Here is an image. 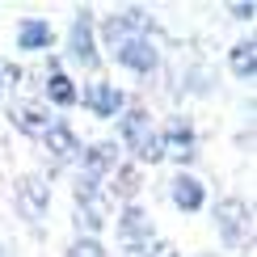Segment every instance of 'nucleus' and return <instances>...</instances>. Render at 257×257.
<instances>
[{
	"mask_svg": "<svg viewBox=\"0 0 257 257\" xmlns=\"http://www.w3.org/2000/svg\"><path fill=\"white\" fill-rule=\"evenodd\" d=\"M152 30H156V21L148 17V9H122V13H110L101 21V38L110 51H118L131 38H148Z\"/></svg>",
	"mask_w": 257,
	"mask_h": 257,
	"instance_id": "f257e3e1",
	"label": "nucleus"
},
{
	"mask_svg": "<svg viewBox=\"0 0 257 257\" xmlns=\"http://www.w3.org/2000/svg\"><path fill=\"white\" fill-rule=\"evenodd\" d=\"M68 59H76L80 68H97V63H101L97 38H93V9H76V17H72V30H68Z\"/></svg>",
	"mask_w": 257,
	"mask_h": 257,
	"instance_id": "f03ea898",
	"label": "nucleus"
},
{
	"mask_svg": "<svg viewBox=\"0 0 257 257\" xmlns=\"http://www.w3.org/2000/svg\"><path fill=\"white\" fill-rule=\"evenodd\" d=\"M215 228L228 249H240L244 236H249V207L240 198H219L215 202Z\"/></svg>",
	"mask_w": 257,
	"mask_h": 257,
	"instance_id": "7ed1b4c3",
	"label": "nucleus"
},
{
	"mask_svg": "<svg viewBox=\"0 0 257 257\" xmlns=\"http://www.w3.org/2000/svg\"><path fill=\"white\" fill-rule=\"evenodd\" d=\"M160 144H165V156H177L181 165H190V160L198 156V135H194V126H190V118H181V114L165 122Z\"/></svg>",
	"mask_w": 257,
	"mask_h": 257,
	"instance_id": "20e7f679",
	"label": "nucleus"
},
{
	"mask_svg": "<svg viewBox=\"0 0 257 257\" xmlns=\"http://www.w3.org/2000/svg\"><path fill=\"white\" fill-rule=\"evenodd\" d=\"M13 198H17V211L26 215L30 223H38L42 215H47V207H51V186L42 177H21L17 181V190H13Z\"/></svg>",
	"mask_w": 257,
	"mask_h": 257,
	"instance_id": "39448f33",
	"label": "nucleus"
},
{
	"mask_svg": "<svg viewBox=\"0 0 257 257\" xmlns=\"http://www.w3.org/2000/svg\"><path fill=\"white\" fill-rule=\"evenodd\" d=\"M76 101H84L89 114H97V118H118L122 105H126L122 89H114V84H105V80H93L84 93H76Z\"/></svg>",
	"mask_w": 257,
	"mask_h": 257,
	"instance_id": "423d86ee",
	"label": "nucleus"
},
{
	"mask_svg": "<svg viewBox=\"0 0 257 257\" xmlns=\"http://www.w3.org/2000/svg\"><path fill=\"white\" fill-rule=\"evenodd\" d=\"M9 118H13V126L21 135H34L42 139L55 126V114H47V105H38V101H17V105H9Z\"/></svg>",
	"mask_w": 257,
	"mask_h": 257,
	"instance_id": "0eeeda50",
	"label": "nucleus"
},
{
	"mask_svg": "<svg viewBox=\"0 0 257 257\" xmlns=\"http://www.w3.org/2000/svg\"><path fill=\"white\" fill-rule=\"evenodd\" d=\"M114 228H118V240H122V244H152V240H156L148 211L135 207V202H126V207H122V215H118Z\"/></svg>",
	"mask_w": 257,
	"mask_h": 257,
	"instance_id": "6e6552de",
	"label": "nucleus"
},
{
	"mask_svg": "<svg viewBox=\"0 0 257 257\" xmlns=\"http://www.w3.org/2000/svg\"><path fill=\"white\" fill-rule=\"evenodd\" d=\"M114 59H118L122 68L139 72V76H152V72H156V63H160L156 47H152V38H131V42H122V47L114 51Z\"/></svg>",
	"mask_w": 257,
	"mask_h": 257,
	"instance_id": "1a4fd4ad",
	"label": "nucleus"
},
{
	"mask_svg": "<svg viewBox=\"0 0 257 257\" xmlns=\"http://www.w3.org/2000/svg\"><path fill=\"white\" fill-rule=\"evenodd\" d=\"M80 173H93V177H110L114 169H118V148L114 144H89V148H80Z\"/></svg>",
	"mask_w": 257,
	"mask_h": 257,
	"instance_id": "9d476101",
	"label": "nucleus"
},
{
	"mask_svg": "<svg viewBox=\"0 0 257 257\" xmlns=\"http://www.w3.org/2000/svg\"><path fill=\"white\" fill-rule=\"evenodd\" d=\"M169 198H173V207L177 211H202V202H207V190H202V181L198 177H190V173H177L173 177V186H169Z\"/></svg>",
	"mask_w": 257,
	"mask_h": 257,
	"instance_id": "9b49d317",
	"label": "nucleus"
},
{
	"mask_svg": "<svg viewBox=\"0 0 257 257\" xmlns=\"http://www.w3.org/2000/svg\"><path fill=\"white\" fill-rule=\"evenodd\" d=\"M51 42H55V30H51V21H42V17H26V21H17V47H21V51H47Z\"/></svg>",
	"mask_w": 257,
	"mask_h": 257,
	"instance_id": "f8f14e48",
	"label": "nucleus"
},
{
	"mask_svg": "<svg viewBox=\"0 0 257 257\" xmlns=\"http://www.w3.org/2000/svg\"><path fill=\"white\" fill-rule=\"evenodd\" d=\"M42 144H47V152L55 156V160H72V156H80V139H76V131H72L68 122H55L47 135H42Z\"/></svg>",
	"mask_w": 257,
	"mask_h": 257,
	"instance_id": "ddd939ff",
	"label": "nucleus"
},
{
	"mask_svg": "<svg viewBox=\"0 0 257 257\" xmlns=\"http://www.w3.org/2000/svg\"><path fill=\"white\" fill-rule=\"evenodd\" d=\"M80 236H97L105 228V198H93V202H76V215H72Z\"/></svg>",
	"mask_w": 257,
	"mask_h": 257,
	"instance_id": "4468645a",
	"label": "nucleus"
},
{
	"mask_svg": "<svg viewBox=\"0 0 257 257\" xmlns=\"http://www.w3.org/2000/svg\"><path fill=\"white\" fill-rule=\"evenodd\" d=\"M148 131H152V126H148V110H139V105H135V110H122V114H118V139L131 148V152H135V144H139Z\"/></svg>",
	"mask_w": 257,
	"mask_h": 257,
	"instance_id": "2eb2a0df",
	"label": "nucleus"
},
{
	"mask_svg": "<svg viewBox=\"0 0 257 257\" xmlns=\"http://www.w3.org/2000/svg\"><path fill=\"white\" fill-rule=\"evenodd\" d=\"M228 63H232V72H236V80H253L257 76V42L253 38L236 42L232 55H228Z\"/></svg>",
	"mask_w": 257,
	"mask_h": 257,
	"instance_id": "dca6fc26",
	"label": "nucleus"
},
{
	"mask_svg": "<svg viewBox=\"0 0 257 257\" xmlns=\"http://www.w3.org/2000/svg\"><path fill=\"white\" fill-rule=\"evenodd\" d=\"M47 101H51V105H59V110L76 105V84L63 76V72H51V76H47Z\"/></svg>",
	"mask_w": 257,
	"mask_h": 257,
	"instance_id": "f3484780",
	"label": "nucleus"
},
{
	"mask_svg": "<svg viewBox=\"0 0 257 257\" xmlns=\"http://www.w3.org/2000/svg\"><path fill=\"white\" fill-rule=\"evenodd\" d=\"M110 190H114V198H135L139 194V169L135 165H118L110 173Z\"/></svg>",
	"mask_w": 257,
	"mask_h": 257,
	"instance_id": "a211bd4d",
	"label": "nucleus"
},
{
	"mask_svg": "<svg viewBox=\"0 0 257 257\" xmlns=\"http://www.w3.org/2000/svg\"><path fill=\"white\" fill-rule=\"evenodd\" d=\"M135 160H139V165H160V160H165V144H160L156 131H148V135L135 144Z\"/></svg>",
	"mask_w": 257,
	"mask_h": 257,
	"instance_id": "6ab92c4d",
	"label": "nucleus"
},
{
	"mask_svg": "<svg viewBox=\"0 0 257 257\" xmlns=\"http://www.w3.org/2000/svg\"><path fill=\"white\" fill-rule=\"evenodd\" d=\"M72 194H76V202H93V198H101V177H93V173H76V181H72Z\"/></svg>",
	"mask_w": 257,
	"mask_h": 257,
	"instance_id": "aec40b11",
	"label": "nucleus"
},
{
	"mask_svg": "<svg viewBox=\"0 0 257 257\" xmlns=\"http://www.w3.org/2000/svg\"><path fill=\"white\" fill-rule=\"evenodd\" d=\"M63 257H110V253H105V244L97 236H76V240L68 244V253H63Z\"/></svg>",
	"mask_w": 257,
	"mask_h": 257,
	"instance_id": "412c9836",
	"label": "nucleus"
},
{
	"mask_svg": "<svg viewBox=\"0 0 257 257\" xmlns=\"http://www.w3.org/2000/svg\"><path fill=\"white\" fill-rule=\"evenodd\" d=\"M21 76H26V72H21L13 59H0V89H17Z\"/></svg>",
	"mask_w": 257,
	"mask_h": 257,
	"instance_id": "4be33fe9",
	"label": "nucleus"
},
{
	"mask_svg": "<svg viewBox=\"0 0 257 257\" xmlns=\"http://www.w3.org/2000/svg\"><path fill=\"white\" fill-rule=\"evenodd\" d=\"M186 89H190V93H207V89H211V76H207L202 68H194V72H190V84H186Z\"/></svg>",
	"mask_w": 257,
	"mask_h": 257,
	"instance_id": "5701e85b",
	"label": "nucleus"
},
{
	"mask_svg": "<svg viewBox=\"0 0 257 257\" xmlns=\"http://www.w3.org/2000/svg\"><path fill=\"white\" fill-rule=\"evenodd\" d=\"M148 257H177V249L169 240H152V244H148Z\"/></svg>",
	"mask_w": 257,
	"mask_h": 257,
	"instance_id": "b1692460",
	"label": "nucleus"
},
{
	"mask_svg": "<svg viewBox=\"0 0 257 257\" xmlns=\"http://www.w3.org/2000/svg\"><path fill=\"white\" fill-rule=\"evenodd\" d=\"M228 13L236 17V21H253V13H257V5H253V0H249V5H244V0H240V5H232Z\"/></svg>",
	"mask_w": 257,
	"mask_h": 257,
	"instance_id": "393cba45",
	"label": "nucleus"
},
{
	"mask_svg": "<svg viewBox=\"0 0 257 257\" xmlns=\"http://www.w3.org/2000/svg\"><path fill=\"white\" fill-rule=\"evenodd\" d=\"M118 257H148V244H122Z\"/></svg>",
	"mask_w": 257,
	"mask_h": 257,
	"instance_id": "a878e982",
	"label": "nucleus"
},
{
	"mask_svg": "<svg viewBox=\"0 0 257 257\" xmlns=\"http://www.w3.org/2000/svg\"><path fill=\"white\" fill-rule=\"evenodd\" d=\"M0 257H5V249H0Z\"/></svg>",
	"mask_w": 257,
	"mask_h": 257,
	"instance_id": "bb28decb",
	"label": "nucleus"
}]
</instances>
